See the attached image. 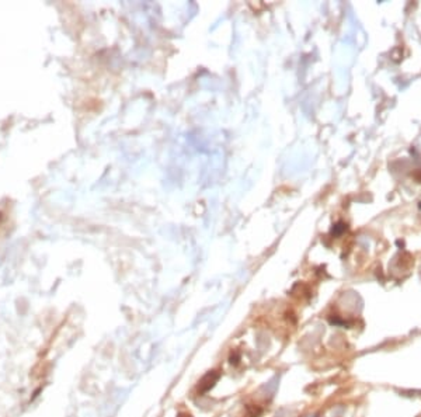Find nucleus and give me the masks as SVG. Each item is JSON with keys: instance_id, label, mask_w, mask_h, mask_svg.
<instances>
[{"instance_id": "f257e3e1", "label": "nucleus", "mask_w": 421, "mask_h": 417, "mask_svg": "<svg viewBox=\"0 0 421 417\" xmlns=\"http://www.w3.org/2000/svg\"><path fill=\"white\" fill-rule=\"evenodd\" d=\"M219 378H221L219 371H210L208 374H205L202 379L198 382V395H205L207 392H210L215 386V384L219 381Z\"/></svg>"}, {"instance_id": "f03ea898", "label": "nucleus", "mask_w": 421, "mask_h": 417, "mask_svg": "<svg viewBox=\"0 0 421 417\" xmlns=\"http://www.w3.org/2000/svg\"><path fill=\"white\" fill-rule=\"evenodd\" d=\"M178 417H193V416L188 415V413H181V415H178Z\"/></svg>"}]
</instances>
